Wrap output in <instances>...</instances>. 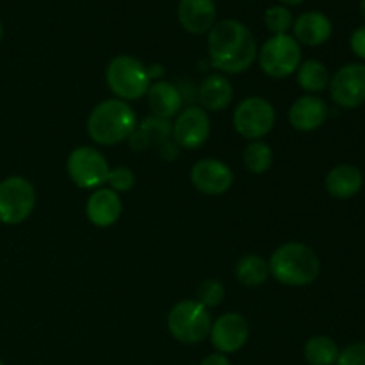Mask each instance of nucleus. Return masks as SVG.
<instances>
[{"label":"nucleus","mask_w":365,"mask_h":365,"mask_svg":"<svg viewBox=\"0 0 365 365\" xmlns=\"http://www.w3.org/2000/svg\"><path fill=\"white\" fill-rule=\"evenodd\" d=\"M210 63L223 73H242L257 59V41L252 31L237 20L214 24L207 39Z\"/></svg>","instance_id":"f257e3e1"},{"label":"nucleus","mask_w":365,"mask_h":365,"mask_svg":"<svg viewBox=\"0 0 365 365\" xmlns=\"http://www.w3.org/2000/svg\"><path fill=\"white\" fill-rule=\"evenodd\" d=\"M269 274L289 287H305L319 277L321 262L310 246L303 242H285L278 246L269 259Z\"/></svg>","instance_id":"f03ea898"},{"label":"nucleus","mask_w":365,"mask_h":365,"mask_svg":"<svg viewBox=\"0 0 365 365\" xmlns=\"http://www.w3.org/2000/svg\"><path fill=\"white\" fill-rule=\"evenodd\" d=\"M138 125L134 109L125 100L109 98L100 102L88 118V134L96 145L114 146L128 141Z\"/></svg>","instance_id":"7ed1b4c3"},{"label":"nucleus","mask_w":365,"mask_h":365,"mask_svg":"<svg viewBox=\"0 0 365 365\" xmlns=\"http://www.w3.org/2000/svg\"><path fill=\"white\" fill-rule=\"evenodd\" d=\"M106 81L110 91L125 102L146 96L152 84L148 68L132 56L114 57L107 66Z\"/></svg>","instance_id":"20e7f679"},{"label":"nucleus","mask_w":365,"mask_h":365,"mask_svg":"<svg viewBox=\"0 0 365 365\" xmlns=\"http://www.w3.org/2000/svg\"><path fill=\"white\" fill-rule=\"evenodd\" d=\"M212 319L209 310L196 299L177 303L168 314V330L182 344H198L210 334Z\"/></svg>","instance_id":"39448f33"},{"label":"nucleus","mask_w":365,"mask_h":365,"mask_svg":"<svg viewBox=\"0 0 365 365\" xmlns=\"http://www.w3.org/2000/svg\"><path fill=\"white\" fill-rule=\"evenodd\" d=\"M259 57L260 70L271 78H287L302 64V45L289 34L271 36L262 45Z\"/></svg>","instance_id":"423d86ee"},{"label":"nucleus","mask_w":365,"mask_h":365,"mask_svg":"<svg viewBox=\"0 0 365 365\" xmlns=\"http://www.w3.org/2000/svg\"><path fill=\"white\" fill-rule=\"evenodd\" d=\"M277 121L274 107L262 96H248L234 110V128L250 141H259L269 134Z\"/></svg>","instance_id":"0eeeda50"},{"label":"nucleus","mask_w":365,"mask_h":365,"mask_svg":"<svg viewBox=\"0 0 365 365\" xmlns=\"http://www.w3.org/2000/svg\"><path fill=\"white\" fill-rule=\"evenodd\" d=\"M36 207V189L27 178L9 177L0 182V223L20 225Z\"/></svg>","instance_id":"6e6552de"},{"label":"nucleus","mask_w":365,"mask_h":365,"mask_svg":"<svg viewBox=\"0 0 365 365\" xmlns=\"http://www.w3.org/2000/svg\"><path fill=\"white\" fill-rule=\"evenodd\" d=\"M66 170L71 182L81 189H100L107 184L109 163L93 146H78L68 155Z\"/></svg>","instance_id":"1a4fd4ad"},{"label":"nucleus","mask_w":365,"mask_h":365,"mask_svg":"<svg viewBox=\"0 0 365 365\" xmlns=\"http://www.w3.org/2000/svg\"><path fill=\"white\" fill-rule=\"evenodd\" d=\"M330 95L337 106L344 109H356L365 103V64H344L330 78Z\"/></svg>","instance_id":"9d476101"},{"label":"nucleus","mask_w":365,"mask_h":365,"mask_svg":"<svg viewBox=\"0 0 365 365\" xmlns=\"http://www.w3.org/2000/svg\"><path fill=\"white\" fill-rule=\"evenodd\" d=\"M173 141L178 148H202L210 138V118L202 107L189 106L180 110L173 123Z\"/></svg>","instance_id":"9b49d317"},{"label":"nucleus","mask_w":365,"mask_h":365,"mask_svg":"<svg viewBox=\"0 0 365 365\" xmlns=\"http://www.w3.org/2000/svg\"><path fill=\"white\" fill-rule=\"evenodd\" d=\"M209 337L217 353L230 355L246 346L250 339V324L241 314L227 312L214 321Z\"/></svg>","instance_id":"f8f14e48"},{"label":"nucleus","mask_w":365,"mask_h":365,"mask_svg":"<svg viewBox=\"0 0 365 365\" xmlns=\"http://www.w3.org/2000/svg\"><path fill=\"white\" fill-rule=\"evenodd\" d=\"M191 184L203 195L220 196L234 184V171L217 159H202L191 168Z\"/></svg>","instance_id":"ddd939ff"},{"label":"nucleus","mask_w":365,"mask_h":365,"mask_svg":"<svg viewBox=\"0 0 365 365\" xmlns=\"http://www.w3.org/2000/svg\"><path fill=\"white\" fill-rule=\"evenodd\" d=\"M216 2L214 0H180L177 16L182 29L189 34H205L216 24Z\"/></svg>","instance_id":"4468645a"},{"label":"nucleus","mask_w":365,"mask_h":365,"mask_svg":"<svg viewBox=\"0 0 365 365\" xmlns=\"http://www.w3.org/2000/svg\"><path fill=\"white\" fill-rule=\"evenodd\" d=\"M328 118V106L317 95H305L296 100L289 109V123L298 132H314Z\"/></svg>","instance_id":"2eb2a0df"},{"label":"nucleus","mask_w":365,"mask_h":365,"mask_svg":"<svg viewBox=\"0 0 365 365\" xmlns=\"http://www.w3.org/2000/svg\"><path fill=\"white\" fill-rule=\"evenodd\" d=\"M123 212V203L118 192L109 187L95 189L86 203V216L95 227H113Z\"/></svg>","instance_id":"dca6fc26"},{"label":"nucleus","mask_w":365,"mask_h":365,"mask_svg":"<svg viewBox=\"0 0 365 365\" xmlns=\"http://www.w3.org/2000/svg\"><path fill=\"white\" fill-rule=\"evenodd\" d=\"M292 32H294L292 38L299 45L319 46L330 39L334 27L327 14L319 13V11H309L296 18L292 24Z\"/></svg>","instance_id":"f3484780"},{"label":"nucleus","mask_w":365,"mask_h":365,"mask_svg":"<svg viewBox=\"0 0 365 365\" xmlns=\"http://www.w3.org/2000/svg\"><path fill=\"white\" fill-rule=\"evenodd\" d=\"M173 134V123L171 120H164V118L148 116L135 125L134 132L128 138L130 148L135 152H143L148 148H159L164 143H168Z\"/></svg>","instance_id":"a211bd4d"},{"label":"nucleus","mask_w":365,"mask_h":365,"mask_svg":"<svg viewBox=\"0 0 365 365\" xmlns=\"http://www.w3.org/2000/svg\"><path fill=\"white\" fill-rule=\"evenodd\" d=\"M146 100H148L152 116L164 118V120L177 118L182 109V102H184L180 88L164 81H157L150 84Z\"/></svg>","instance_id":"6ab92c4d"},{"label":"nucleus","mask_w":365,"mask_h":365,"mask_svg":"<svg viewBox=\"0 0 365 365\" xmlns=\"http://www.w3.org/2000/svg\"><path fill=\"white\" fill-rule=\"evenodd\" d=\"M364 185V175L353 164H339L331 168L324 180L328 195L337 200H349L360 192Z\"/></svg>","instance_id":"aec40b11"},{"label":"nucleus","mask_w":365,"mask_h":365,"mask_svg":"<svg viewBox=\"0 0 365 365\" xmlns=\"http://www.w3.org/2000/svg\"><path fill=\"white\" fill-rule=\"evenodd\" d=\"M198 98L203 110L220 113L227 109L234 98V88L223 73H210L198 88Z\"/></svg>","instance_id":"412c9836"},{"label":"nucleus","mask_w":365,"mask_h":365,"mask_svg":"<svg viewBox=\"0 0 365 365\" xmlns=\"http://www.w3.org/2000/svg\"><path fill=\"white\" fill-rule=\"evenodd\" d=\"M235 277L245 287H260L269 277V264L264 257L248 253L235 264Z\"/></svg>","instance_id":"4be33fe9"},{"label":"nucleus","mask_w":365,"mask_h":365,"mask_svg":"<svg viewBox=\"0 0 365 365\" xmlns=\"http://www.w3.org/2000/svg\"><path fill=\"white\" fill-rule=\"evenodd\" d=\"M296 77H298L299 88L309 93V95H317V93L324 91L330 86L328 68L321 61L316 59L305 61L303 64H299Z\"/></svg>","instance_id":"5701e85b"},{"label":"nucleus","mask_w":365,"mask_h":365,"mask_svg":"<svg viewBox=\"0 0 365 365\" xmlns=\"http://www.w3.org/2000/svg\"><path fill=\"white\" fill-rule=\"evenodd\" d=\"M339 346L328 335H316L307 341L303 355L309 365H335L339 359Z\"/></svg>","instance_id":"b1692460"},{"label":"nucleus","mask_w":365,"mask_h":365,"mask_svg":"<svg viewBox=\"0 0 365 365\" xmlns=\"http://www.w3.org/2000/svg\"><path fill=\"white\" fill-rule=\"evenodd\" d=\"M242 160H245V166L250 173L253 175H262L273 164V150L267 143L264 141H252L248 143V146L242 152Z\"/></svg>","instance_id":"393cba45"},{"label":"nucleus","mask_w":365,"mask_h":365,"mask_svg":"<svg viewBox=\"0 0 365 365\" xmlns=\"http://www.w3.org/2000/svg\"><path fill=\"white\" fill-rule=\"evenodd\" d=\"M266 27L273 32V36L277 34H287L289 29H292L294 24V18L292 13L285 6H273L266 11Z\"/></svg>","instance_id":"a878e982"},{"label":"nucleus","mask_w":365,"mask_h":365,"mask_svg":"<svg viewBox=\"0 0 365 365\" xmlns=\"http://www.w3.org/2000/svg\"><path fill=\"white\" fill-rule=\"evenodd\" d=\"M225 299V287L220 280H205L200 284L196 291V302L205 307L207 310L214 309Z\"/></svg>","instance_id":"bb28decb"},{"label":"nucleus","mask_w":365,"mask_h":365,"mask_svg":"<svg viewBox=\"0 0 365 365\" xmlns=\"http://www.w3.org/2000/svg\"><path fill=\"white\" fill-rule=\"evenodd\" d=\"M135 184V175L130 168L127 166H118L114 170L109 171V177H107V185L109 189H113L114 192H127L134 187Z\"/></svg>","instance_id":"cd10ccee"},{"label":"nucleus","mask_w":365,"mask_h":365,"mask_svg":"<svg viewBox=\"0 0 365 365\" xmlns=\"http://www.w3.org/2000/svg\"><path fill=\"white\" fill-rule=\"evenodd\" d=\"M335 365H365V342H355L342 349Z\"/></svg>","instance_id":"c85d7f7f"},{"label":"nucleus","mask_w":365,"mask_h":365,"mask_svg":"<svg viewBox=\"0 0 365 365\" xmlns=\"http://www.w3.org/2000/svg\"><path fill=\"white\" fill-rule=\"evenodd\" d=\"M349 46H351L353 53H355L359 59L365 61V25L353 31L351 39H349Z\"/></svg>","instance_id":"c756f323"},{"label":"nucleus","mask_w":365,"mask_h":365,"mask_svg":"<svg viewBox=\"0 0 365 365\" xmlns=\"http://www.w3.org/2000/svg\"><path fill=\"white\" fill-rule=\"evenodd\" d=\"M157 150H159V155L163 160H173V159H177V155H178L177 143L171 141V139L168 143H164L163 146H159Z\"/></svg>","instance_id":"7c9ffc66"},{"label":"nucleus","mask_w":365,"mask_h":365,"mask_svg":"<svg viewBox=\"0 0 365 365\" xmlns=\"http://www.w3.org/2000/svg\"><path fill=\"white\" fill-rule=\"evenodd\" d=\"M200 365H230V360L223 353H212V355L205 356Z\"/></svg>","instance_id":"2f4dec72"},{"label":"nucleus","mask_w":365,"mask_h":365,"mask_svg":"<svg viewBox=\"0 0 365 365\" xmlns=\"http://www.w3.org/2000/svg\"><path fill=\"white\" fill-rule=\"evenodd\" d=\"M282 4H285V6H298V4H303L305 0H280Z\"/></svg>","instance_id":"473e14b6"},{"label":"nucleus","mask_w":365,"mask_h":365,"mask_svg":"<svg viewBox=\"0 0 365 365\" xmlns=\"http://www.w3.org/2000/svg\"><path fill=\"white\" fill-rule=\"evenodd\" d=\"M360 14H362L365 20V0H360Z\"/></svg>","instance_id":"72a5a7b5"},{"label":"nucleus","mask_w":365,"mask_h":365,"mask_svg":"<svg viewBox=\"0 0 365 365\" xmlns=\"http://www.w3.org/2000/svg\"><path fill=\"white\" fill-rule=\"evenodd\" d=\"M2 36H4V27H2V21H0V41H2Z\"/></svg>","instance_id":"f704fd0d"},{"label":"nucleus","mask_w":365,"mask_h":365,"mask_svg":"<svg viewBox=\"0 0 365 365\" xmlns=\"http://www.w3.org/2000/svg\"><path fill=\"white\" fill-rule=\"evenodd\" d=\"M0 365H4V362H2V360H0Z\"/></svg>","instance_id":"c9c22d12"}]
</instances>
